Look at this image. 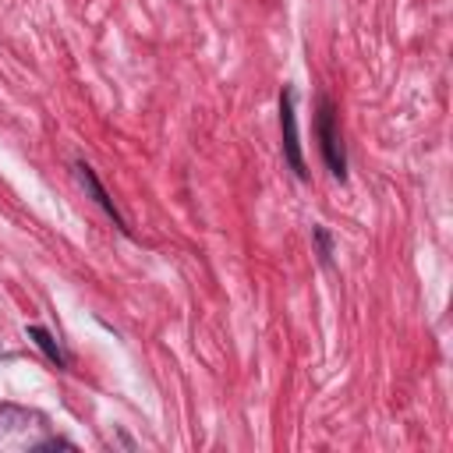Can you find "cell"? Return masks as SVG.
I'll list each match as a JSON object with an SVG mask.
<instances>
[{
    "instance_id": "obj_1",
    "label": "cell",
    "mask_w": 453,
    "mask_h": 453,
    "mask_svg": "<svg viewBox=\"0 0 453 453\" xmlns=\"http://www.w3.org/2000/svg\"><path fill=\"white\" fill-rule=\"evenodd\" d=\"M315 131H319V149H322V159L329 166L333 177H347V152H343V138L336 131V110L329 99H319V113H315Z\"/></svg>"
},
{
    "instance_id": "obj_2",
    "label": "cell",
    "mask_w": 453,
    "mask_h": 453,
    "mask_svg": "<svg viewBox=\"0 0 453 453\" xmlns=\"http://www.w3.org/2000/svg\"><path fill=\"white\" fill-rule=\"evenodd\" d=\"M280 134H283V156L290 163V170L304 180V156H301V138H297V113H294V88H283L280 96Z\"/></svg>"
},
{
    "instance_id": "obj_3",
    "label": "cell",
    "mask_w": 453,
    "mask_h": 453,
    "mask_svg": "<svg viewBox=\"0 0 453 453\" xmlns=\"http://www.w3.org/2000/svg\"><path fill=\"white\" fill-rule=\"evenodd\" d=\"M74 170H78V180H81V184H85V191H88V195H92V198H96V205H99V209H103V212H106V216H110V219H113V226H120V230H124V234H127V219H124V216H120V209H117V205H113V198H110V195H106V188H103V180H99V177H96V170H92V166H88V163H78V166H74Z\"/></svg>"
},
{
    "instance_id": "obj_4",
    "label": "cell",
    "mask_w": 453,
    "mask_h": 453,
    "mask_svg": "<svg viewBox=\"0 0 453 453\" xmlns=\"http://www.w3.org/2000/svg\"><path fill=\"white\" fill-rule=\"evenodd\" d=\"M25 336H28V340H32V343H35V347H39V350L57 365V368H67V354L60 350V343H57L42 326H28V329H25Z\"/></svg>"
},
{
    "instance_id": "obj_5",
    "label": "cell",
    "mask_w": 453,
    "mask_h": 453,
    "mask_svg": "<svg viewBox=\"0 0 453 453\" xmlns=\"http://www.w3.org/2000/svg\"><path fill=\"white\" fill-rule=\"evenodd\" d=\"M311 234H315V241H319V258H322V265H329V262H333V241H329V230H326V226H315Z\"/></svg>"
}]
</instances>
